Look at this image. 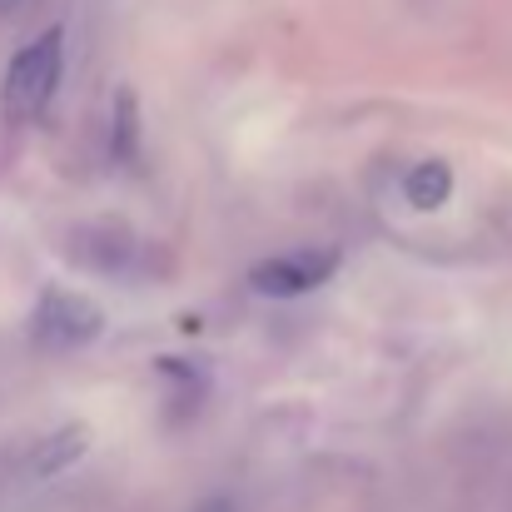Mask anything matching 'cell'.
Returning <instances> with one entry per match:
<instances>
[{"label": "cell", "mask_w": 512, "mask_h": 512, "mask_svg": "<svg viewBox=\"0 0 512 512\" xmlns=\"http://www.w3.org/2000/svg\"><path fill=\"white\" fill-rule=\"evenodd\" d=\"M60 75H65V30L50 25V30H40L30 45H20V50L10 55L5 80H0V105H5V115L35 120V115L55 100Z\"/></svg>", "instance_id": "6da1fadb"}, {"label": "cell", "mask_w": 512, "mask_h": 512, "mask_svg": "<svg viewBox=\"0 0 512 512\" xmlns=\"http://www.w3.org/2000/svg\"><path fill=\"white\" fill-rule=\"evenodd\" d=\"M30 334L40 348H85L105 334V314L80 294L50 289V294H40V304L30 314Z\"/></svg>", "instance_id": "7a4b0ae2"}, {"label": "cell", "mask_w": 512, "mask_h": 512, "mask_svg": "<svg viewBox=\"0 0 512 512\" xmlns=\"http://www.w3.org/2000/svg\"><path fill=\"white\" fill-rule=\"evenodd\" d=\"M339 269L334 249H299V254H279L249 269V289L264 299H299L319 284H329V274Z\"/></svg>", "instance_id": "3957f363"}, {"label": "cell", "mask_w": 512, "mask_h": 512, "mask_svg": "<svg viewBox=\"0 0 512 512\" xmlns=\"http://www.w3.org/2000/svg\"><path fill=\"white\" fill-rule=\"evenodd\" d=\"M448 194H453V170L443 160H423L403 179V199L413 209H438V204H448Z\"/></svg>", "instance_id": "277c9868"}, {"label": "cell", "mask_w": 512, "mask_h": 512, "mask_svg": "<svg viewBox=\"0 0 512 512\" xmlns=\"http://www.w3.org/2000/svg\"><path fill=\"white\" fill-rule=\"evenodd\" d=\"M85 443H90V433L85 428H60L55 438H45V448L35 453V463H30V473H60L65 463H75L80 453H85Z\"/></svg>", "instance_id": "5b68a950"}, {"label": "cell", "mask_w": 512, "mask_h": 512, "mask_svg": "<svg viewBox=\"0 0 512 512\" xmlns=\"http://www.w3.org/2000/svg\"><path fill=\"white\" fill-rule=\"evenodd\" d=\"M0 5H15V0H0Z\"/></svg>", "instance_id": "8992f818"}]
</instances>
